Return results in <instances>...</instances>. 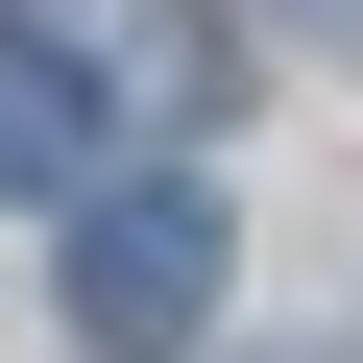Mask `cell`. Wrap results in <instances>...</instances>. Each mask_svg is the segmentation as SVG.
Masks as SVG:
<instances>
[{"label":"cell","mask_w":363,"mask_h":363,"mask_svg":"<svg viewBox=\"0 0 363 363\" xmlns=\"http://www.w3.org/2000/svg\"><path fill=\"white\" fill-rule=\"evenodd\" d=\"M73 169H97V73L49 25H0V194H73Z\"/></svg>","instance_id":"7a4b0ae2"},{"label":"cell","mask_w":363,"mask_h":363,"mask_svg":"<svg viewBox=\"0 0 363 363\" xmlns=\"http://www.w3.org/2000/svg\"><path fill=\"white\" fill-rule=\"evenodd\" d=\"M73 315L97 339H194L218 315V194L194 169H73Z\"/></svg>","instance_id":"6da1fadb"}]
</instances>
